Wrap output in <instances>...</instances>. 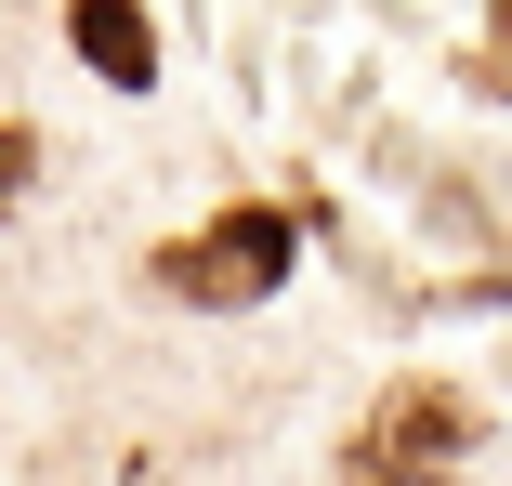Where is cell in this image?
I'll return each mask as SVG.
<instances>
[{"label": "cell", "instance_id": "1", "mask_svg": "<svg viewBox=\"0 0 512 486\" xmlns=\"http://www.w3.org/2000/svg\"><path fill=\"white\" fill-rule=\"evenodd\" d=\"M276 276H289V211H263V198H237V211H211L197 237L158 250V289H171V303H197V316L263 303Z\"/></svg>", "mask_w": 512, "mask_h": 486}, {"label": "cell", "instance_id": "2", "mask_svg": "<svg viewBox=\"0 0 512 486\" xmlns=\"http://www.w3.org/2000/svg\"><path fill=\"white\" fill-rule=\"evenodd\" d=\"M460 460H473V408L447 381H394L368 408V434L342 447V486H447Z\"/></svg>", "mask_w": 512, "mask_h": 486}, {"label": "cell", "instance_id": "3", "mask_svg": "<svg viewBox=\"0 0 512 486\" xmlns=\"http://www.w3.org/2000/svg\"><path fill=\"white\" fill-rule=\"evenodd\" d=\"M66 40H79V66L106 79V92H158V27H145V0H66Z\"/></svg>", "mask_w": 512, "mask_h": 486}, {"label": "cell", "instance_id": "4", "mask_svg": "<svg viewBox=\"0 0 512 486\" xmlns=\"http://www.w3.org/2000/svg\"><path fill=\"white\" fill-rule=\"evenodd\" d=\"M486 92H512V0H486V53H473Z\"/></svg>", "mask_w": 512, "mask_h": 486}, {"label": "cell", "instance_id": "5", "mask_svg": "<svg viewBox=\"0 0 512 486\" xmlns=\"http://www.w3.org/2000/svg\"><path fill=\"white\" fill-rule=\"evenodd\" d=\"M27 171H40V145H27L14 119H0V211H14V198H27Z\"/></svg>", "mask_w": 512, "mask_h": 486}]
</instances>
